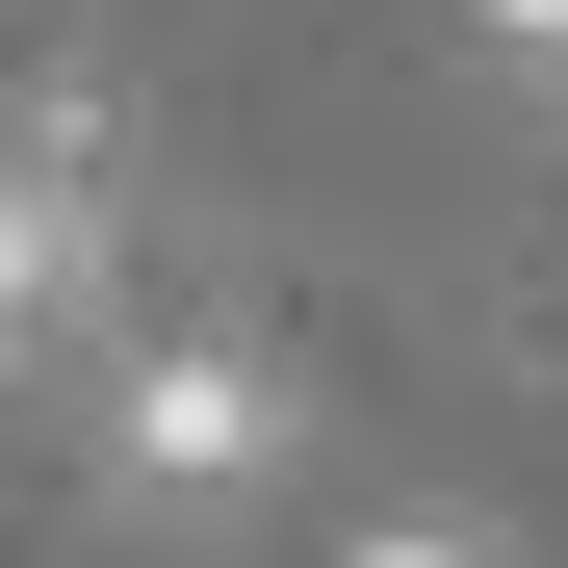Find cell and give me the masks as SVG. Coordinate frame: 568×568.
Returning <instances> with one entry per match:
<instances>
[{
    "label": "cell",
    "mask_w": 568,
    "mask_h": 568,
    "mask_svg": "<svg viewBox=\"0 0 568 568\" xmlns=\"http://www.w3.org/2000/svg\"><path fill=\"white\" fill-rule=\"evenodd\" d=\"M284 439H311V414H284L258 336H130V362H104V491H130V517H233V491H284Z\"/></svg>",
    "instance_id": "1"
},
{
    "label": "cell",
    "mask_w": 568,
    "mask_h": 568,
    "mask_svg": "<svg viewBox=\"0 0 568 568\" xmlns=\"http://www.w3.org/2000/svg\"><path fill=\"white\" fill-rule=\"evenodd\" d=\"M104 258H130V130L104 104H27L0 130V362H78L104 336Z\"/></svg>",
    "instance_id": "2"
},
{
    "label": "cell",
    "mask_w": 568,
    "mask_h": 568,
    "mask_svg": "<svg viewBox=\"0 0 568 568\" xmlns=\"http://www.w3.org/2000/svg\"><path fill=\"white\" fill-rule=\"evenodd\" d=\"M336 568H517V542H491V517H362Z\"/></svg>",
    "instance_id": "3"
},
{
    "label": "cell",
    "mask_w": 568,
    "mask_h": 568,
    "mask_svg": "<svg viewBox=\"0 0 568 568\" xmlns=\"http://www.w3.org/2000/svg\"><path fill=\"white\" fill-rule=\"evenodd\" d=\"M465 27H491V52H517V78H568V0H465Z\"/></svg>",
    "instance_id": "4"
}]
</instances>
